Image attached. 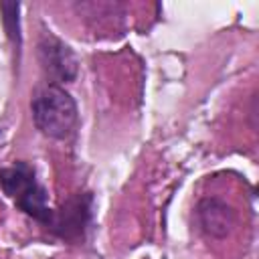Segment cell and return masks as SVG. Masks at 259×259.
Wrapping results in <instances>:
<instances>
[{
  "label": "cell",
  "instance_id": "5b68a950",
  "mask_svg": "<svg viewBox=\"0 0 259 259\" xmlns=\"http://www.w3.org/2000/svg\"><path fill=\"white\" fill-rule=\"evenodd\" d=\"M196 221L204 235L214 239H225L237 225V212L231 204L221 198L206 196L196 204Z\"/></svg>",
  "mask_w": 259,
  "mask_h": 259
},
{
  "label": "cell",
  "instance_id": "8992f818",
  "mask_svg": "<svg viewBox=\"0 0 259 259\" xmlns=\"http://www.w3.org/2000/svg\"><path fill=\"white\" fill-rule=\"evenodd\" d=\"M0 12H2V24H4V32L8 36V40L12 42L16 55H20V47H22V32H20V4L18 2H0Z\"/></svg>",
  "mask_w": 259,
  "mask_h": 259
},
{
  "label": "cell",
  "instance_id": "6da1fadb",
  "mask_svg": "<svg viewBox=\"0 0 259 259\" xmlns=\"http://www.w3.org/2000/svg\"><path fill=\"white\" fill-rule=\"evenodd\" d=\"M32 121L36 130L53 140H67L77 125V103L69 91L55 83H42L32 91Z\"/></svg>",
  "mask_w": 259,
  "mask_h": 259
},
{
  "label": "cell",
  "instance_id": "277c9868",
  "mask_svg": "<svg viewBox=\"0 0 259 259\" xmlns=\"http://www.w3.org/2000/svg\"><path fill=\"white\" fill-rule=\"evenodd\" d=\"M38 63L49 77V83H71L77 79L79 73V61L69 45H65L61 38L53 36L51 32H45L38 40Z\"/></svg>",
  "mask_w": 259,
  "mask_h": 259
},
{
  "label": "cell",
  "instance_id": "3957f363",
  "mask_svg": "<svg viewBox=\"0 0 259 259\" xmlns=\"http://www.w3.org/2000/svg\"><path fill=\"white\" fill-rule=\"evenodd\" d=\"M91 217H93V194L75 192L59 208H53V217L47 229L63 241L79 243L85 239Z\"/></svg>",
  "mask_w": 259,
  "mask_h": 259
},
{
  "label": "cell",
  "instance_id": "7a4b0ae2",
  "mask_svg": "<svg viewBox=\"0 0 259 259\" xmlns=\"http://www.w3.org/2000/svg\"><path fill=\"white\" fill-rule=\"evenodd\" d=\"M0 188L2 192L28 217L40 225H49L53 208L49 206V192L36 180V172L26 162H16L12 166L0 168Z\"/></svg>",
  "mask_w": 259,
  "mask_h": 259
}]
</instances>
